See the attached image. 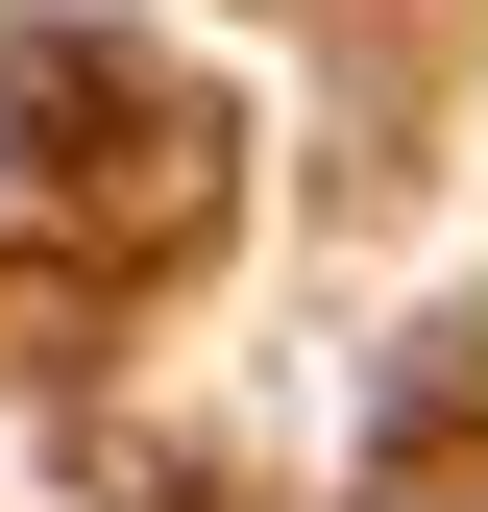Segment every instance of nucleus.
Listing matches in <instances>:
<instances>
[{
	"mask_svg": "<svg viewBox=\"0 0 488 512\" xmlns=\"http://www.w3.org/2000/svg\"><path fill=\"white\" fill-rule=\"evenodd\" d=\"M440 512H464V488H440Z\"/></svg>",
	"mask_w": 488,
	"mask_h": 512,
	"instance_id": "obj_1",
	"label": "nucleus"
}]
</instances>
